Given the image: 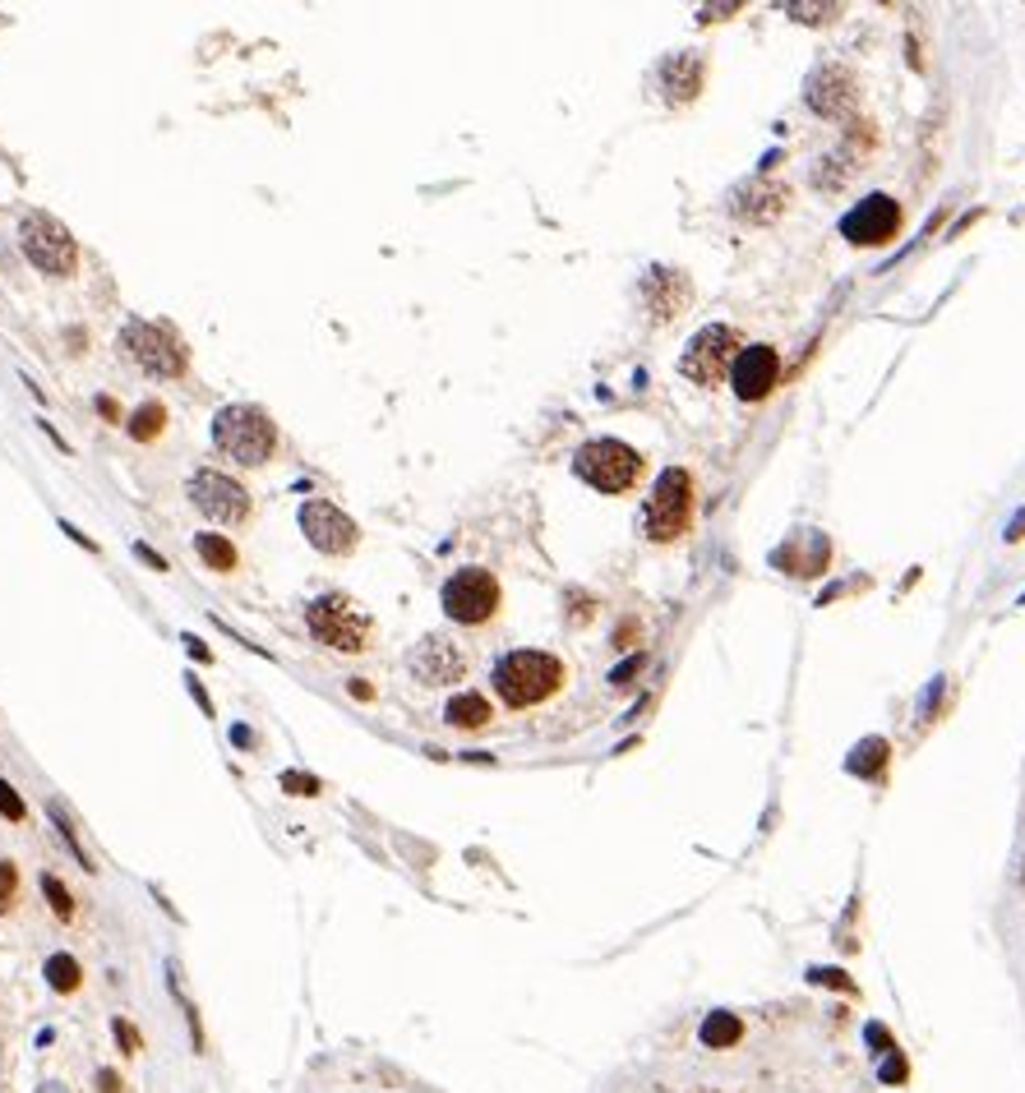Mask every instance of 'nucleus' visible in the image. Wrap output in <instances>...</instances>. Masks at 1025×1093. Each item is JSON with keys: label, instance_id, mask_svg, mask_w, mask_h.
Segmentation results:
<instances>
[{"label": "nucleus", "instance_id": "1", "mask_svg": "<svg viewBox=\"0 0 1025 1093\" xmlns=\"http://www.w3.org/2000/svg\"><path fill=\"white\" fill-rule=\"evenodd\" d=\"M564 688V660L550 651H509L495 665V692L504 707L527 711Z\"/></svg>", "mask_w": 1025, "mask_h": 1093}, {"label": "nucleus", "instance_id": "2", "mask_svg": "<svg viewBox=\"0 0 1025 1093\" xmlns=\"http://www.w3.org/2000/svg\"><path fill=\"white\" fill-rule=\"evenodd\" d=\"M305 628L315 633L324 647H333L342 655H361L375 637V618L365 614L352 595L328 591V595H315L305 604Z\"/></svg>", "mask_w": 1025, "mask_h": 1093}, {"label": "nucleus", "instance_id": "3", "mask_svg": "<svg viewBox=\"0 0 1025 1093\" xmlns=\"http://www.w3.org/2000/svg\"><path fill=\"white\" fill-rule=\"evenodd\" d=\"M212 447L241 466H264L278 447V425L259 406H222L212 416Z\"/></svg>", "mask_w": 1025, "mask_h": 1093}, {"label": "nucleus", "instance_id": "4", "mask_svg": "<svg viewBox=\"0 0 1025 1093\" xmlns=\"http://www.w3.org/2000/svg\"><path fill=\"white\" fill-rule=\"evenodd\" d=\"M693 507H698V494H693V476L684 471V466H666L661 480H656V490L647 494L643 503V526L651 540H680L688 526H693Z\"/></svg>", "mask_w": 1025, "mask_h": 1093}, {"label": "nucleus", "instance_id": "5", "mask_svg": "<svg viewBox=\"0 0 1025 1093\" xmlns=\"http://www.w3.org/2000/svg\"><path fill=\"white\" fill-rule=\"evenodd\" d=\"M573 471H577V480H587L591 490L624 494L637 484V476H643V457H637V447L619 443V439H591L573 453Z\"/></svg>", "mask_w": 1025, "mask_h": 1093}, {"label": "nucleus", "instance_id": "6", "mask_svg": "<svg viewBox=\"0 0 1025 1093\" xmlns=\"http://www.w3.org/2000/svg\"><path fill=\"white\" fill-rule=\"evenodd\" d=\"M19 245H24L28 263L37 272H47V278H70L74 263H80V245H74V236L51 212H28L19 222Z\"/></svg>", "mask_w": 1025, "mask_h": 1093}, {"label": "nucleus", "instance_id": "7", "mask_svg": "<svg viewBox=\"0 0 1025 1093\" xmlns=\"http://www.w3.org/2000/svg\"><path fill=\"white\" fill-rule=\"evenodd\" d=\"M121 346H125V356L152 379L185 374V342L176 337V328L171 323H144V319L130 323L121 333Z\"/></svg>", "mask_w": 1025, "mask_h": 1093}, {"label": "nucleus", "instance_id": "8", "mask_svg": "<svg viewBox=\"0 0 1025 1093\" xmlns=\"http://www.w3.org/2000/svg\"><path fill=\"white\" fill-rule=\"evenodd\" d=\"M439 600H443V614H449L453 623L476 628V623H490L495 610H499V581L486 568H457L449 581H443Z\"/></svg>", "mask_w": 1025, "mask_h": 1093}, {"label": "nucleus", "instance_id": "9", "mask_svg": "<svg viewBox=\"0 0 1025 1093\" xmlns=\"http://www.w3.org/2000/svg\"><path fill=\"white\" fill-rule=\"evenodd\" d=\"M740 351H744V346H740V333H734V328L711 323V328H703V333L684 346L680 374L693 379V383H703V388H711V383H721L730 369H734Z\"/></svg>", "mask_w": 1025, "mask_h": 1093}, {"label": "nucleus", "instance_id": "10", "mask_svg": "<svg viewBox=\"0 0 1025 1093\" xmlns=\"http://www.w3.org/2000/svg\"><path fill=\"white\" fill-rule=\"evenodd\" d=\"M301 531H305V540L315 544L319 554H352L356 540H361L356 521L346 517L338 503H328V499L301 503Z\"/></svg>", "mask_w": 1025, "mask_h": 1093}, {"label": "nucleus", "instance_id": "11", "mask_svg": "<svg viewBox=\"0 0 1025 1093\" xmlns=\"http://www.w3.org/2000/svg\"><path fill=\"white\" fill-rule=\"evenodd\" d=\"M896 231H901V208H896V199H887V194H868V199H859L841 218V236L859 249L896 241Z\"/></svg>", "mask_w": 1025, "mask_h": 1093}, {"label": "nucleus", "instance_id": "12", "mask_svg": "<svg viewBox=\"0 0 1025 1093\" xmlns=\"http://www.w3.org/2000/svg\"><path fill=\"white\" fill-rule=\"evenodd\" d=\"M185 494H190V503H195L199 513L212 517V521H245V513H249L245 484H236V480L222 476V471H195V476L185 480Z\"/></svg>", "mask_w": 1025, "mask_h": 1093}, {"label": "nucleus", "instance_id": "13", "mask_svg": "<svg viewBox=\"0 0 1025 1093\" xmlns=\"http://www.w3.org/2000/svg\"><path fill=\"white\" fill-rule=\"evenodd\" d=\"M412 674L425 683V688H443V683H457L462 674H467V655H462V647L453 637L430 633L412 651Z\"/></svg>", "mask_w": 1025, "mask_h": 1093}, {"label": "nucleus", "instance_id": "14", "mask_svg": "<svg viewBox=\"0 0 1025 1093\" xmlns=\"http://www.w3.org/2000/svg\"><path fill=\"white\" fill-rule=\"evenodd\" d=\"M781 379V356L777 346H744L740 360L730 369V388L740 402H762Z\"/></svg>", "mask_w": 1025, "mask_h": 1093}, {"label": "nucleus", "instance_id": "15", "mask_svg": "<svg viewBox=\"0 0 1025 1093\" xmlns=\"http://www.w3.org/2000/svg\"><path fill=\"white\" fill-rule=\"evenodd\" d=\"M443 720H449L453 729H486L490 720H495V711H490V701L480 697V692H457L449 707H443Z\"/></svg>", "mask_w": 1025, "mask_h": 1093}, {"label": "nucleus", "instance_id": "16", "mask_svg": "<svg viewBox=\"0 0 1025 1093\" xmlns=\"http://www.w3.org/2000/svg\"><path fill=\"white\" fill-rule=\"evenodd\" d=\"M666 79H670V97H698V79H703V65H693V56H674L666 65Z\"/></svg>", "mask_w": 1025, "mask_h": 1093}, {"label": "nucleus", "instance_id": "17", "mask_svg": "<svg viewBox=\"0 0 1025 1093\" xmlns=\"http://www.w3.org/2000/svg\"><path fill=\"white\" fill-rule=\"evenodd\" d=\"M195 554L208 563V568H218V573L236 568V550H231L227 536H195Z\"/></svg>", "mask_w": 1025, "mask_h": 1093}, {"label": "nucleus", "instance_id": "18", "mask_svg": "<svg viewBox=\"0 0 1025 1093\" xmlns=\"http://www.w3.org/2000/svg\"><path fill=\"white\" fill-rule=\"evenodd\" d=\"M162 425H167V412H162V406L158 402H144L139 406V412H134L130 416V439H139V443H148V439H158L162 434Z\"/></svg>", "mask_w": 1025, "mask_h": 1093}, {"label": "nucleus", "instance_id": "19", "mask_svg": "<svg viewBox=\"0 0 1025 1093\" xmlns=\"http://www.w3.org/2000/svg\"><path fill=\"white\" fill-rule=\"evenodd\" d=\"M47 979H51L56 992H74V987H80V965H74L70 955H51V960H47Z\"/></svg>", "mask_w": 1025, "mask_h": 1093}, {"label": "nucleus", "instance_id": "20", "mask_svg": "<svg viewBox=\"0 0 1025 1093\" xmlns=\"http://www.w3.org/2000/svg\"><path fill=\"white\" fill-rule=\"evenodd\" d=\"M734 1039H740V1020H734V1015H711V1020L703 1024V1043L707 1047H725Z\"/></svg>", "mask_w": 1025, "mask_h": 1093}, {"label": "nucleus", "instance_id": "21", "mask_svg": "<svg viewBox=\"0 0 1025 1093\" xmlns=\"http://www.w3.org/2000/svg\"><path fill=\"white\" fill-rule=\"evenodd\" d=\"M42 891H47V900H51V909H56V913H61V919H70V913H74V900H70V891H65L61 882H56V876H42Z\"/></svg>", "mask_w": 1025, "mask_h": 1093}, {"label": "nucleus", "instance_id": "22", "mask_svg": "<svg viewBox=\"0 0 1025 1093\" xmlns=\"http://www.w3.org/2000/svg\"><path fill=\"white\" fill-rule=\"evenodd\" d=\"M51 816H56V826H61V835H65V845L74 849V858L88 868V853H84V845H80V835H74V826H70V816H65V808L61 803H51Z\"/></svg>", "mask_w": 1025, "mask_h": 1093}, {"label": "nucleus", "instance_id": "23", "mask_svg": "<svg viewBox=\"0 0 1025 1093\" xmlns=\"http://www.w3.org/2000/svg\"><path fill=\"white\" fill-rule=\"evenodd\" d=\"M14 886H19L14 863H5V858H0V913H5V909L14 905Z\"/></svg>", "mask_w": 1025, "mask_h": 1093}, {"label": "nucleus", "instance_id": "24", "mask_svg": "<svg viewBox=\"0 0 1025 1093\" xmlns=\"http://www.w3.org/2000/svg\"><path fill=\"white\" fill-rule=\"evenodd\" d=\"M0 812H5L10 822H19V816H24V798H19L14 785H5V779H0Z\"/></svg>", "mask_w": 1025, "mask_h": 1093}, {"label": "nucleus", "instance_id": "25", "mask_svg": "<svg viewBox=\"0 0 1025 1093\" xmlns=\"http://www.w3.org/2000/svg\"><path fill=\"white\" fill-rule=\"evenodd\" d=\"M282 785H286V789H305V794H315V789H319L315 779H301L296 771H286V775H282Z\"/></svg>", "mask_w": 1025, "mask_h": 1093}, {"label": "nucleus", "instance_id": "26", "mask_svg": "<svg viewBox=\"0 0 1025 1093\" xmlns=\"http://www.w3.org/2000/svg\"><path fill=\"white\" fill-rule=\"evenodd\" d=\"M134 554H139V558L148 563V568H158V573H167V558H162V554H152V550H148V544H139V550H134Z\"/></svg>", "mask_w": 1025, "mask_h": 1093}, {"label": "nucleus", "instance_id": "27", "mask_svg": "<svg viewBox=\"0 0 1025 1093\" xmlns=\"http://www.w3.org/2000/svg\"><path fill=\"white\" fill-rule=\"evenodd\" d=\"M98 1084H102V1093H121V1080H115L111 1070H102V1076H98Z\"/></svg>", "mask_w": 1025, "mask_h": 1093}, {"label": "nucleus", "instance_id": "28", "mask_svg": "<svg viewBox=\"0 0 1025 1093\" xmlns=\"http://www.w3.org/2000/svg\"><path fill=\"white\" fill-rule=\"evenodd\" d=\"M98 412H102L107 420H115V402H111V397H98Z\"/></svg>", "mask_w": 1025, "mask_h": 1093}, {"label": "nucleus", "instance_id": "29", "mask_svg": "<svg viewBox=\"0 0 1025 1093\" xmlns=\"http://www.w3.org/2000/svg\"><path fill=\"white\" fill-rule=\"evenodd\" d=\"M1021 536H1025V513H1021V517L1012 521V531H1008V540H1021Z\"/></svg>", "mask_w": 1025, "mask_h": 1093}, {"label": "nucleus", "instance_id": "30", "mask_svg": "<svg viewBox=\"0 0 1025 1093\" xmlns=\"http://www.w3.org/2000/svg\"><path fill=\"white\" fill-rule=\"evenodd\" d=\"M42 1093H65V1089L61 1084H42Z\"/></svg>", "mask_w": 1025, "mask_h": 1093}]
</instances>
